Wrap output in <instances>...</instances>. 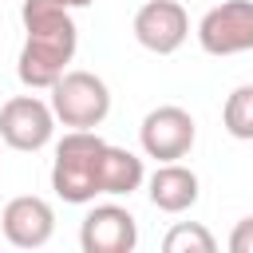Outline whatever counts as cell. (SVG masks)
<instances>
[{
  "instance_id": "1",
  "label": "cell",
  "mask_w": 253,
  "mask_h": 253,
  "mask_svg": "<svg viewBox=\"0 0 253 253\" xmlns=\"http://www.w3.org/2000/svg\"><path fill=\"white\" fill-rule=\"evenodd\" d=\"M20 20L28 28V40L16 59V75L32 91H47L79 47V28L71 20V8L59 0H24Z\"/></svg>"
},
{
  "instance_id": "13",
  "label": "cell",
  "mask_w": 253,
  "mask_h": 253,
  "mask_svg": "<svg viewBox=\"0 0 253 253\" xmlns=\"http://www.w3.org/2000/svg\"><path fill=\"white\" fill-rule=\"evenodd\" d=\"M162 249H166V253H213L217 241H213V233H210L206 225H198V221H178V225L162 237Z\"/></svg>"
},
{
  "instance_id": "6",
  "label": "cell",
  "mask_w": 253,
  "mask_h": 253,
  "mask_svg": "<svg viewBox=\"0 0 253 253\" xmlns=\"http://www.w3.org/2000/svg\"><path fill=\"white\" fill-rule=\"evenodd\" d=\"M55 134V111L40 95H16L0 107V142L12 150H43Z\"/></svg>"
},
{
  "instance_id": "2",
  "label": "cell",
  "mask_w": 253,
  "mask_h": 253,
  "mask_svg": "<svg viewBox=\"0 0 253 253\" xmlns=\"http://www.w3.org/2000/svg\"><path fill=\"white\" fill-rule=\"evenodd\" d=\"M103 138L95 130H67L55 142V158H51V190L71 202V206H87L99 198V158H103Z\"/></svg>"
},
{
  "instance_id": "8",
  "label": "cell",
  "mask_w": 253,
  "mask_h": 253,
  "mask_svg": "<svg viewBox=\"0 0 253 253\" xmlns=\"http://www.w3.org/2000/svg\"><path fill=\"white\" fill-rule=\"evenodd\" d=\"M186 36H190V16L178 0H146L134 12V40L154 55L178 51Z\"/></svg>"
},
{
  "instance_id": "3",
  "label": "cell",
  "mask_w": 253,
  "mask_h": 253,
  "mask_svg": "<svg viewBox=\"0 0 253 253\" xmlns=\"http://www.w3.org/2000/svg\"><path fill=\"white\" fill-rule=\"evenodd\" d=\"M47 91H51L55 123H63L71 130H95L111 115V87L95 71H83V67L63 71Z\"/></svg>"
},
{
  "instance_id": "9",
  "label": "cell",
  "mask_w": 253,
  "mask_h": 253,
  "mask_svg": "<svg viewBox=\"0 0 253 253\" xmlns=\"http://www.w3.org/2000/svg\"><path fill=\"white\" fill-rule=\"evenodd\" d=\"M0 229H4L8 245H16V249H40L55 233V210L43 198H36V194H20V198H12L4 206Z\"/></svg>"
},
{
  "instance_id": "7",
  "label": "cell",
  "mask_w": 253,
  "mask_h": 253,
  "mask_svg": "<svg viewBox=\"0 0 253 253\" xmlns=\"http://www.w3.org/2000/svg\"><path fill=\"white\" fill-rule=\"evenodd\" d=\"M79 245H83V253H130L138 245V221L126 206L103 202V206L87 210V217L79 225Z\"/></svg>"
},
{
  "instance_id": "14",
  "label": "cell",
  "mask_w": 253,
  "mask_h": 253,
  "mask_svg": "<svg viewBox=\"0 0 253 253\" xmlns=\"http://www.w3.org/2000/svg\"><path fill=\"white\" fill-rule=\"evenodd\" d=\"M229 253H253V217H241L229 233Z\"/></svg>"
},
{
  "instance_id": "5",
  "label": "cell",
  "mask_w": 253,
  "mask_h": 253,
  "mask_svg": "<svg viewBox=\"0 0 253 253\" xmlns=\"http://www.w3.org/2000/svg\"><path fill=\"white\" fill-rule=\"evenodd\" d=\"M198 43L206 55L253 51V0H225L198 20Z\"/></svg>"
},
{
  "instance_id": "15",
  "label": "cell",
  "mask_w": 253,
  "mask_h": 253,
  "mask_svg": "<svg viewBox=\"0 0 253 253\" xmlns=\"http://www.w3.org/2000/svg\"><path fill=\"white\" fill-rule=\"evenodd\" d=\"M59 4H67V8H87L91 0H59Z\"/></svg>"
},
{
  "instance_id": "10",
  "label": "cell",
  "mask_w": 253,
  "mask_h": 253,
  "mask_svg": "<svg viewBox=\"0 0 253 253\" xmlns=\"http://www.w3.org/2000/svg\"><path fill=\"white\" fill-rule=\"evenodd\" d=\"M150 206L162 213H182L198 202V174L182 162H158V170L146 178Z\"/></svg>"
},
{
  "instance_id": "12",
  "label": "cell",
  "mask_w": 253,
  "mask_h": 253,
  "mask_svg": "<svg viewBox=\"0 0 253 253\" xmlns=\"http://www.w3.org/2000/svg\"><path fill=\"white\" fill-rule=\"evenodd\" d=\"M221 126L241 138V142H253V83H241L225 95V107H221Z\"/></svg>"
},
{
  "instance_id": "11",
  "label": "cell",
  "mask_w": 253,
  "mask_h": 253,
  "mask_svg": "<svg viewBox=\"0 0 253 253\" xmlns=\"http://www.w3.org/2000/svg\"><path fill=\"white\" fill-rule=\"evenodd\" d=\"M146 182V170H142V158L123 150V146H103V158H99V194H111V198H123V194H134L138 186Z\"/></svg>"
},
{
  "instance_id": "4",
  "label": "cell",
  "mask_w": 253,
  "mask_h": 253,
  "mask_svg": "<svg viewBox=\"0 0 253 253\" xmlns=\"http://www.w3.org/2000/svg\"><path fill=\"white\" fill-rule=\"evenodd\" d=\"M198 138V123L186 107H174V103H162L154 111H146L142 126H138V142L146 150V158H158V162H178L190 154Z\"/></svg>"
}]
</instances>
